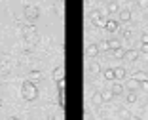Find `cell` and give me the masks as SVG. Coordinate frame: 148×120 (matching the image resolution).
Listing matches in <instances>:
<instances>
[{"mask_svg":"<svg viewBox=\"0 0 148 120\" xmlns=\"http://www.w3.org/2000/svg\"><path fill=\"white\" fill-rule=\"evenodd\" d=\"M21 93H23V97H25L27 101H34V99L38 97V90H36L34 82H31V80H25V82H23Z\"/></svg>","mask_w":148,"mask_h":120,"instance_id":"6da1fadb","label":"cell"},{"mask_svg":"<svg viewBox=\"0 0 148 120\" xmlns=\"http://www.w3.org/2000/svg\"><path fill=\"white\" fill-rule=\"evenodd\" d=\"M23 32H25V40H27V44H29V46H36V44H38L40 36H38V31H36L34 25H27Z\"/></svg>","mask_w":148,"mask_h":120,"instance_id":"7a4b0ae2","label":"cell"},{"mask_svg":"<svg viewBox=\"0 0 148 120\" xmlns=\"http://www.w3.org/2000/svg\"><path fill=\"white\" fill-rule=\"evenodd\" d=\"M10 69H12V57H10L8 53H2L0 55V72H10Z\"/></svg>","mask_w":148,"mask_h":120,"instance_id":"3957f363","label":"cell"},{"mask_svg":"<svg viewBox=\"0 0 148 120\" xmlns=\"http://www.w3.org/2000/svg\"><path fill=\"white\" fill-rule=\"evenodd\" d=\"M23 13H25V17L29 19V21H34V19H38V15H40V10L36 8V6H25Z\"/></svg>","mask_w":148,"mask_h":120,"instance_id":"277c9868","label":"cell"},{"mask_svg":"<svg viewBox=\"0 0 148 120\" xmlns=\"http://www.w3.org/2000/svg\"><path fill=\"white\" fill-rule=\"evenodd\" d=\"M123 59H125V61H137V59H139V52H137V50H127V52L123 53Z\"/></svg>","mask_w":148,"mask_h":120,"instance_id":"5b68a950","label":"cell"},{"mask_svg":"<svg viewBox=\"0 0 148 120\" xmlns=\"http://www.w3.org/2000/svg\"><path fill=\"white\" fill-rule=\"evenodd\" d=\"M97 53H99V46H97V44H89L86 48V55H87V57H95Z\"/></svg>","mask_w":148,"mask_h":120,"instance_id":"8992f818","label":"cell"},{"mask_svg":"<svg viewBox=\"0 0 148 120\" xmlns=\"http://www.w3.org/2000/svg\"><path fill=\"white\" fill-rule=\"evenodd\" d=\"M87 71H89V74H91V76H97V74L101 72V67H99V63L91 61V63H89V67H87Z\"/></svg>","mask_w":148,"mask_h":120,"instance_id":"52a82bcc","label":"cell"},{"mask_svg":"<svg viewBox=\"0 0 148 120\" xmlns=\"http://www.w3.org/2000/svg\"><path fill=\"white\" fill-rule=\"evenodd\" d=\"M61 78H65V69H63V67L53 69V80H55V82H59Z\"/></svg>","mask_w":148,"mask_h":120,"instance_id":"ba28073f","label":"cell"},{"mask_svg":"<svg viewBox=\"0 0 148 120\" xmlns=\"http://www.w3.org/2000/svg\"><path fill=\"white\" fill-rule=\"evenodd\" d=\"M140 86V82L139 80H135V78H131V80H127V84H125V90H129V92H135L137 88Z\"/></svg>","mask_w":148,"mask_h":120,"instance_id":"9c48e42d","label":"cell"},{"mask_svg":"<svg viewBox=\"0 0 148 120\" xmlns=\"http://www.w3.org/2000/svg\"><path fill=\"white\" fill-rule=\"evenodd\" d=\"M42 78H44V74L40 71H31L29 72V80H31V82H40Z\"/></svg>","mask_w":148,"mask_h":120,"instance_id":"30bf717a","label":"cell"},{"mask_svg":"<svg viewBox=\"0 0 148 120\" xmlns=\"http://www.w3.org/2000/svg\"><path fill=\"white\" fill-rule=\"evenodd\" d=\"M106 10H108V13H118V10H120V4H118V0H110L108 6H106Z\"/></svg>","mask_w":148,"mask_h":120,"instance_id":"8fae6325","label":"cell"},{"mask_svg":"<svg viewBox=\"0 0 148 120\" xmlns=\"http://www.w3.org/2000/svg\"><path fill=\"white\" fill-rule=\"evenodd\" d=\"M118 27H120V25H118V21H114V19H110V21H106L105 29H106L108 32H116V31H118Z\"/></svg>","mask_w":148,"mask_h":120,"instance_id":"7c38bea8","label":"cell"},{"mask_svg":"<svg viewBox=\"0 0 148 120\" xmlns=\"http://www.w3.org/2000/svg\"><path fill=\"white\" fill-rule=\"evenodd\" d=\"M110 90H112V93H114V95H122V93H123V90H125V88H123V86L120 84V82H114V84H112V88H110Z\"/></svg>","mask_w":148,"mask_h":120,"instance_id":"4fadbf2b","label":"cell"},{"mask_svg":"<svg viewBox=\"0 0 148 120\" xmlns=\"http://www.w3.org/2000/svg\"><path fill=\"white\" fill-rule=\"evenodd\" d=\"M133 78L139 80V82H144V80H148V72L146 71H137L135 74H133Z\"/></svg>","mask_w":148,"mask_h":120,"instance_id":"5bb4252c","label":"cell"},{"mask_svg":"<svg viewBox=\"0 0 148 120\" xmlns=\"http://www.w3.org/2000/svg\"><path fill=\"white\" fill-rule=\"evenodd\" d=\"M120 21H122V23L131 21V12H129V10H122V12H120Z\"/></svg>","mask_w":148,"mask_h":120,"instance_id":"9a60e30c","label":"cell"},{"mask_svg":"<svg viewBox=\"0 0 148 120\" xmlns=\"http://www.w3.org/2000/svg\"><path fill=\"white\" fill-rule=\"evenodd\" d=\"M114 76H116V80L125 78V69H123V67H116V69H114Z\"/></svg>","mask_w":148,"mask_h":120,"instance_id":"2e32d148","label":"cell"},{"mask_svg":"<svg viewBox=\"0 0 148 120\" xmlns=\"http://www.w3.org/2000/svg\"><path fill=\"white\" fill-rule=\"evenodd\" d=\"M101 93H103V101H110V99L114 97L112 90H105V92H101Z\"/></svg>","mask_w":148,"mask_h":120,"instance_id":"e0dca14e","label":"cell"},{"mask_svg":"<svg viewBox=\"0 0 148 120\" xmlns=\"http://www.w3.org/2000/svg\"><path fill=\"white\" fill-rule=\"evenodd\" d=\"M106 44H108V50H116V48H122V46H120V40H108Z\"/></svg>","mask_w":148,"mask_h":120,"instance_id":"ac0fdd59","label":"cell"},{"mask_svg":"<svg viewBox=\"0 0 148 120\" xmlns=\"http://www.w3.org/2000/svg\"><path fill=\"white\" fill-rule=\"evenodd\" d=\"M105 80H116V76H114V69H106V71H105Z\"/></svg>","mask_w":148,"mask_h":120,"instance_id":"d6986e66","label":"cell"},{"mask_svg":"<svg viewBox=\"0 0 148 120\" xmlns=\"http://www.w3.org/2000/svg\"><path fill=\"white\" fill-rule=\"evenodd\" d=\"M93 103H95V105H101V103H105V101H103V93H101V92H97L95 95H93Z\"/></svg>","mask_w":148,"mask_h":120,"instance_id":"ffe728a7","label":"cell"},{"mask_svg":"<svg viewBox=\"0 0 148 120\" xmlns=\"http://www.w3.org/2000/svg\"><path fill=\"white\" fill-rule=\"evenodd\" d=\"M127 103H137V93L135 92H129V93H127Z\"/></svg>","mask_w":148,"mask_h":120,"instance_id":"44dd1931","label":"cell"},{"mask_svg":"<svg viewBox=\"0 0 148 120\" xmlns=\"http://www.w3.org/2000/svg\"><path fill=\"white\" fill-rule=\"evenodd\" d=\"M123 53H125V52H123L122 48H116V50H112V55H114V57H123Z\"/></svg>","mask_w":148,"mask_h":120,"instance_id":"7402d4cb","label":"cell"},{"mask_svg":"<svg viewBox=\"0 0 148 120\" xmlns=\"http://www.w3.org/2000/svg\"><path fill=\"white\" fill-rule=\"evenodd\" d=\"M101 15H103V13H101V12H97V10H95V12H91V21H93V25L97 23V19H99Z\"/></svg>","mask_w":148,"mask_h":120,"instance_id":"603a6c76","label":"cell"},{"mask_svg":"<svg viewBox=\"0 0 148 120\" xmlns=\"http://www.w3.org/2000/svg\"><path fill=\"white\" fill-rule=\"evenodd\" d=\"M65 86H66L65 78H61V80H59V82H57V88H59V92H65Z\"/></svg>","mask_w":148,"mask_h":120,"instance_id":"cb8c5ba5","label":"cell"},{"mask_svg":"<svg viewBox=\"0 0 148 120\" xmlns=\"http://www.w3.org/2000/svg\"><path fill=\"white\" fill-rule=\"evenodd\" d=\"M95 25H97V27H105V25H106V19L103 17V15H101V17L97 19V23H95Z\"/></svg>","mask_w":148,"mask_h":120,"instance_id":"d4e9b609","label":"cell"},{"mask_svg":"<svg viewBox=\"0 0 148 120\" xmlns=\"http://www.w3.org/2000/svg\"><path fill=\"white\" fill-rule=\"evenodd\" d=\"M120 118H123V120H129L131 116H129V112H127L125 109H123V111H120Z\"/></svg>","mask_w":148,"mask_h":120,"instance_id":"484cf974","label":"cell"},{"mask_svg":"<svg viewBox=\"0 0 148 120\" xmlns=\"http://www.w3.org/2000/svg\"><path fill=\"white\" fill-rule=\"evenodd\" d=\"M59 105L65 107V92H59Z\"/></svg>","mask_w":148,"mask_h":120,"instance_id":"4316f807","label":"cell"},{"mask_svg":"<svg viewBox=\"0 0 148 120\" xmlns=\"http://www.w3.org/2000/svg\"><path fill=\"white\" fill-rule=\"evenodd\" d=\"M139 6L140 8H148V0H139Z\"/></svg>","mask_w":148,"mask_h":120,"instance_id":"83f0119b","label":"cell"},{"mask_svg":"<svg viewBox=\"0 0 148 120\" xmlns=\"http://www.w3.org/2000/svg\"><path fill=\"white\" fill-rule=\"evenodd\" d=\"M140 88H143L144 92H148V80H144V82H140Z\"/></svg>","mask_w":148,"mask_h":120,"instance_id":"f1b7e54d","label":"cell"},{"mask_svg":"<svg viewBox=\"0 0 148 120\" xmlns=\"http://www.w3.org/2000/svg\"><path fill=\"white\" fill-rule=\"evenodd\" d=\"M140 40H143V44H148V32H144V34L140 36Z\"/></svg>","mask_w":148,"mask_h":120,"instance_id":"f546056e","label":"cell"},{"mask_svg":"<svg viewBox=\"0 0 148 120\" xmlns=\"http://www.w3.org/2000/svg\"><path fill=\"white\" fill-rule=\"evenodd\" d=\"M140 52H143V53H146V55H148V44H143V46H140Z\"/></svg>","mask_w":148,"mask_h":120,"instance_id":"4dcf8cb0","label":"cell"},{"mask_svg":"<svg viewBox=\"0 0 148 120\" xmlns=\"http://www.w3.org/2000/svg\"><path fill=\"white\" fill-rule=\"evenodd\" d=\"M123 36H125V38H131V31H123Z\"/></svg>","mask_w":148,"mask_h":120,"instance_id":"1f68e13d","label":"cell"},{"mask_svg":"<svg viewBox=\"0 0 148 120\" xmlns=\"http://www.w3.org/2000/svg\"><path fill=\"white\" fill-rule=\"evenodd\" d=\"M129 120H140V118H139V116H131Z\"/></svg>","mask_w":148,"mask_h":120,"instance_id":"d6a6232c","label":"cell"},{"mask_svg":"<svg viewBox=\"0 0 148 120\" xmlns=\"http://www.w3.org/2000/svg\"><path fill=\"white\" fill-rule=\"evenodd\" d=\"M0 107H2V97H0Z\"/></svg>","mask_w":148,"mask_h":120,"instance_id":"836d02e7","label":"cell"},{"mask_svg":"<svg viewBox=\"0 0 148 120\" xmlns=\"http://www.w3.org/2000/svg\"><path fill=\"white\" fill-rule=\"evenodd\" d=\"M12 120H17V118H12Z\"/></svg>","mask_w":148,"mask_h":120,"instance_id":"e575fe53","label":"cell"},{"mask_svg":"<svg viewBox=\"0 0 148 120\" xmlns=\"http://www.w3.org/2000/svg\"><path fill=\"white\" fill-rule=\"evenodd\" d=\"M146 107H148V101H146Z\"/></svg>","mask_w":148,"mask_h":120,"instance_id":"d590c367","label":"cell"},{"mask_svg":"<svg viewBox=\"0 0 148 120\" xmlns=\"http://www.w3.org/2000/svg\"><path fill=\"white\" fill-rule=\"evenodd\" d=\"M51 120H55V118H51Z\"/></svg>","mask_w":148,"mask_h":120,"instance_id":"8d00e7d4","label":"cell"}]
</instances>
